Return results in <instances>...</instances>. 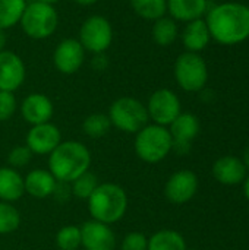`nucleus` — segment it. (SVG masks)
Wrapping results in <instances>:
<instances>
[{"label":"nucleus","mask_w":249,"mask_h":250,"mask_svg":"<svg viewBox=\"0 0 249 250\" xmlns=\"http://www.w3.org/2000/svg\"><path fill=\"white\" fill-rule=\"evenodd\" d=\"M205 23L213 40L223 45H235L249 38V6L226 1L207 12Z\"/></svg>","instance_id":"obj_1"},{"label":"nucleus","mask_w":249,"mask_h":250,"mask_svg":"<svg viewBox=\"0 0 249 250\" xmlns=\"http://www.w3.org/2000/svg\"><path fill=\"white\" fill-rule=\"evenodd\" d=\"M91 154L78 141L60 142L48 155V171L60 183H72L76 177L90 170Z\"/></svg>","instance_id":"obj_2"},{"label":"nucleus","mask_w":249,"mask_h":250,"mask_svg":"<svg viewBox=\"0 0 249 250\" xmlns=\"http://www.w3.org/2000/svg\"><path fill=\"white\" fill-rule=\"evenodd\" d=\"M128 211V195L116 183L98 185L88 198V212L92 220L103 224H114L120 221Z\"/></svg>","instance_id":"obj_3"},{"label":"nucleus","mask_w":249,"mask_h":250,"mask_svg":"<svg viewBox=\"0 0 249 250\" xmlns=\"http://www.w3.org/2000/svg\"><path fill=\"white\" fill-rule=\"evenodd\" d=\"M135 154L148 164L163 161L172 151L173 141L169 129L160 125H147L135 136Z\"/></svg>","instance_id":"obj_4"},{"label":"nucleus","mask_w":249,"mask_h":250,"mask_svg":"<svg viewBox=\"0 0 249 250\" xmlns=\"http://www.w3.org/2000/svg\"><path fill=\"white\" fill-rule=\"evenodd\" d=\"M112 126L125 133H138L148 123L147 107L136 98L122 97L117 98L109 110Z\"/></svg>","instance_id":"obj_5"},{"label":"nucleus","mask_w":249,"mask_h":250,"mask_svg":"<svg viewBox=\"0 0 249 250\" xmlns=\"http://www.w3.org/2000/svg\"><path fill=\"white\" fill-rule=\"evenodd\" d=\"M19 22L28 37L34 40H44L56 31L59 16L53 4L34 1L26 4Z\"/></svg>","instance_id":"obj_6"},{"label":"nucleus","mask_w":249,"mask_h":250,"mask_svg":"<svg viewBox=\"0 0 249 250\" xmlns=\"http://www.w3.org/2000/svg\"><path fill=\"white\" fill-rule=\"evenodd\" d=\"M175 78L179 86L186 92L203 91L208 79L205 60L198 53L186 51L181 54L175 63Z\"/></svg>","instance_id":"obj_7"},{"label":"nucleus","mask_w":249,"mask_h":250,"mask_svg":"<svg viewBox=\"0 0 249 250\" xmlns=\"http://www.w3.org/2000/svg\"><path fill=\"white\" fill-rule=\"evenodd\" d=\"M113 40V29L110 22L100 15L90 16L79 29V42L84 50L95 54L106 51Z\"/></svg>","instance_id":"obj_8"},{"label":"nucleus","mask_w":249,"mask_h":250,"mask_svg":"<svg viewBox=\"0 0 249 250\" xmlns=\"http://www.w3.org/2000/svg\"><path fill=\"white\" fill-rule=\"evenodd\" d=\"M147 111L154 125L166 127L181 114V101L173 91L157 89L148 100Z\"/></svg>","instance_id":"obj_9"},{"label":"nucleus","mask_w":249,"mask_h":250,"mask_svg":"<svg viewBox=\"0 0 249 250\" xmlns=\"http://www.w3.org/2000/svg\"><path fill=\"white\" fill-rule=\"evenodd\" d=\"M198 190V177L191 170H179L173 173L166 186L164 195L166 198L176 205H183L189 202Z\"/></svg>","instance_id":"obj_10"},{"label":"nucleus","mask_w":249,"mask_h":250,"mask_svg":"<svg viewBox=\"0 0 249 250\" xmlns=\"http://www.w3.org/2000/svg\"><path fill=\"white\" fill-rule=\"evenodd\" d=\"M170 136L173 141L172 149L178 154H186L191 149L192 141L200 133V120L192 113H181L170 125Z\"/></svg>","instance_id":"obj_11"},{"label":"nucleus","mask_w":249,"mask_h":250,"mask_svg":"<svg viewBox=\"0 0 249 250\" xmlns=\"http://www.w3.org/2000/svg\"><path fill=\"white\" fill-rule=\"evenodd\" d=\"M81 246L85 250H114L116 236L110 226L95 220L84 223L81 227Z\"/></svg>","instance_id":"obj_12"},{"label":"nucleus","mask_w":249,"mask_h":250,"mask_svg":"<svg viewBox=\"0 0 249 250\" xmlns=\"http://www.w3.org/2000/svg\"><path fill=\"white\" fill-rule=\"evenodd\" d=\"M62 142V133L53 123L35 125L26 135V146L37 155H50Z\"/></svg>","instance_id":"obj_13"},{"label":"nucleus","mask_w":249,"mask_h":250,"mask_svg":"<svg viewBox=\"0 0 249 250\" xmlns=\"http://www.w3.org/2000/svg\"><path fill=\"white\" fill-rule=\"evenodd\" d=\"M84 47L78 40L68 38L59 42L54 50V66L59 72L65 75H72L78 72L84 63Z\"/></svg>","instance_id":"obj_14"},{"label":"nucleus","mask_w":249,"mask_h":250,"mask_svg":"<svg viewBox=\"0 0 249 250\" xmlns=\"http://www.w3.org/2000/svg\"><path fill=\"white\" fill-rule=\"evenodd\" d=\"M25 79V64L12 51L0 53V91H16Z\"/></svg>","instance_id":"obj_15"},{"label":"nucleus","mask_w":249,"mask_h":250,"mask_svg":"<svg viewBox=\"0 0 249 250\" xmlns=\"http://www.w3.org/2000/svg\"><path fill=\"white\" fill-rule=\"evenodd\" d=\"M53 111V103L44 94H31L21 104V114L31 126L50 122Z\"/></svg>","instance_id":"obj_16"},{"label":"nucleus","mask_w":249,"mask_h":250,"mask_svg":"<svg viewBox=\"0 0 249 250\" xmlns=\"http://www.w3.org/2000/svg\"><path fill=\"white\" fill-rule=\"evenodd\" d=\"M213 176L222 185L235 186V185H239L242 180H245L247 167H245V164L242 163L241 158L226 155V157L219 158L214 163Z\"/></svg>","instance_id":"obj_17"},{"label":"nucleus","mask_w":249,"mask_h":250,"mask_svg":"<svg viewBox=\"0 0 249 250\" xmlns=\"http://www.w3.org/2000/svg\"><path fill=\"white\" fill-rule=\"evenodd\" d=\"M23 186H25V193H28L29 196L37 199H44L56 192L57 180L48 170L35 168L25 176Z\"/></svg>","instance_id":"obj_18"},{"label":"nucleus","mask_w":249,"mask_h":250,"mask_svg":"<svg viewBox=\"0 0 249 250\" xmlns=\"http://www.w3.org/2000/svg\"><path fill=\"white\" fill-rule=\"evenodd\" d=\"M167 10L172 15V19L191 22L201 19L208 10L207 0H167Z\"/></svg>","instance_id":"obj_19"},{"label":"nucleus","mask_w":249,"mask_h":250,"mask_svg":"<svg viewBox=\"0 0 249 250\" xmlns=\"http://www.w3.org/2000/svg\"><path fill=\"white\" fill-rule=\"evenodd\" d=\"M25 193L23 177L12 167H0V201L15 202Z\"/></svg>","instance_id":"obj_20"},{"label":"nucleus","mask_w":249,"mask_h":250,"mask_svg":"<svg viewBox=\"0 0 249 250\" xmlns=\"http://www.w3.org/2000/svg\"><path fill=\"white\" fill-rule=\"evenodd\" d=\"M210 40H211V35L204 19H195V21L188 22L182 35L183 45L191 53H198L204 50L208 45Z\"/></svg>","instance_id":"obj_21"},{"label":"nucleus","mask_w":249,"mask_h":250,"mask_svg":"<svg viewBox=\"0 0 249 250\" xmlns=\"http://www.w3.org/2000/svg\"><path fill=\"white\" fill-rule=\"evenodd\" d=\"M148 250H188L183 236L175 230H160L148 239Z\"/></svg>","instance_id":"obj_22"},{"label":"nucleus","mask_w":249,"mask_h":250,"mask_svg":"<svg viewBox=\"0 0 249 250\" xmlns=\"http://www.w3.org/2000/svg\"><path fill=\"white\" fill-rule=\"evenodd\" d=\"M26 7L25 0H0V29L16 25Z\"/></svg>","instance_id":"obj_23"},{"label":"nucleus","mask_w":249,"mask_h":250,"mask_svg":"<svg viewBox=\"0 0 249 250\" xmlns=\"http://www.w3.org/2000/svg\"><path fill=\"white\" fill-rule=\"evenodd\" d=\"M178 37V25L175 22V19L172 18H160L154 22L153 26V40L161 45V47H167L172 42H175Z\"/></svg>","instance_id":"obj_24"},{"label":"nucleus","mask_w":249,"mask_h":250,"mask_svg":"<svg viewBox=\"0 0 249 250\" xmlns=\"http://www.w3.org/2000/svg\"><path fill=\"white\" fill-rule=\"evenodd\" d=\"M131 6L141 18L157 21L164 16L167 10V0H131Z\"/></svg>","instance_id":"obj_25"},{"label":"nucleus","mask_w":249,"mask_h":250,"mask_svg":"<svg viewBox=\"0 0 249 250\" xmlns=\"http://www.w3.org/2000/svg\"><path fill=\"white\" fill-rule=\"evenodd\" d=\"M112 123L107 114L103 113H94L90 114L84 123H82V130L87 136L92 138V139H98L103 138L104 135H107V132L110 130Z\"/></svg>","instance_id":"obj_26"},{"label":"nucleus","mask_w":249,"mask_h":250,"mask_svg":"<svg viewBox=\"0 0 249 250\" xmlns=\"http://www.w3.org/2000/svg\"><path fill=\"white\" fill-rule=\"evenodd\" d=\"M21 226L19 211L9 202L0 201V234H10Z\"/></svg>","instance_id":"obj_27"},{"label":"nucleus","mask_w":249,"mask_h":250,"mask_svg":"<svg viewBox=\"0 0 249 250\" xmlns=\"http://www.w3.org/2000/svg\"><path fill=\"white\" fill-rule=\"evenodd\" d=\"M56 246L60 250H78L81 248V229L65 226L56 234Z\"/></svg>","instance_id":"obj_28"},{"label":"nucleus","mask_w":249,"mask_h":250,"mask_svg":"<svg viewBox=\"0 0 249 250\" xmlns=\"http://www.w3.org/2000/svg\"><path fill=\"white\" fill-rule=\"evenodd\" d=\"M97 186H98L97 176L88 170L72 182V193L78 199H87L88 201V198L94 193Z\"/></svg>","instance_id":"obj_29"},{"label":"nucleus","mask_w":249,"mask_h":250,"mask_svg":"<svg viewBox=\"0 0 249 250\" xmlns=\"http://www.w3.org/2000/svg\"><path fill=\"white\" fill-rule=\"evenodd\" d=\"M32 151L26 146V145H19V146H15L9 155H7V163H9V167L12 168H21V167H25L29 164V161L32 160Z\"/></svg>","instance_id":"obj_30"},{"label":"nucleus","mask_w":249,"mask_h":250,"mask_svg":"<svg viewBox=\"0 0 249 250\" xmlns=\"http://www.w3.org/2000/svg\"><path fill=\"white\" fill-rule=\"evenodd\" d=\"M120 250H148V239L139 231L128 233L120 243Z\"/></svg>","instance_id":"obj_31"},{"label":"nucleus","mask_w":249,"mask_h":250,"mask_svg":"<svg viewBox=\"0 0 249 250\" xmlns=\"http://www.w3.org/2000/svg\"><path fill=\"white\" fill-rule=\"evenodd\" d=\"M16 111V98L13 92L0 91V122L9 120Z\"/></svg>","instance_id":"obj_32"},{"label":"nucleus","mask_w":249,"mask_h":250,"mask_svg":"<svg viewBox=\"0 0 249 250\" xmlns=\"http://www.w3.org/2000/svg\"><path fill=\"white\" fill-rule=\"evenodd\" d=\"M4 44H6V35H4L3 29H0V53H1L3 48H4Z\"/></svg>","instance_id":"obj_33"},{"label":"nucleus","mask_w":249,"mask_h":250,"mask_svg":"<svg viewBox=\"0 0 249 250\" xmlns=\"http://www.w3.org/2000/svg\"><path fill=\"white\" fill-rule=\"evenodd\" d=\"M244 164H245V167H247V170L249 168V146L245 149V152H244V161H242Z\"/></svg>","instance_id":"obj_34"},{"label":"nucleus","mask_w":249,"mask_h":250,"mask_svg":"<svg viewBox=\"0 0 249 250\" xmlns=\"http://www.w3.org/2000/svg\"><path fill=\"white\" fill-rule=\"evenodd\" d=\"M73 1H76L78 4L87 6V4H92V3H95V1H98V0H73Z\"/></svg>","instance_id":"obj_35"},{"label":"nucleus","mask_w":249,"mask_h":250,"mask_svg":"<svg viewBox=\"0 0 249 250\" xmlns=\"http://www.w3.org/2000/svg\"><path fill=\"white\" fill-rule=\"evenodd\" d=\"M244 190H245V196H247V199L249 201V176H248V179L245 180V186H244Z\"/></svg>","instance_id":"obj_36"},{"label":"nucleus","mask_w":249,"mask_h":250,"mask_svg":"<svg viewBox=\"0 0 249 250\" xmlns=\"http://www.w3.org/2000/svg\"><path fill=\"white\" fill-rule=\"evenodd\" d=\"M35 1H41V3H47V4H54V3H57L59 0H35Z\"/></svg>","instance_id":"obj_37"},{"label":"nucleus","mask_w":249,"mask_h":250,"mask_svg":"<svg viewBox=\"0 0 249 250\" xmlns=\"http://www.w3.org/2000/svg\"><path fill=\"white\" fill-rule=\"evenodd\" d=\"M192 250H195V249H192Z\"/></svg>","instance_id":"obj_38"}]
</instances>
